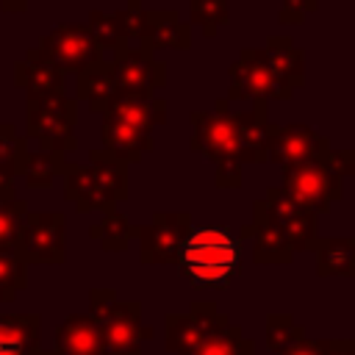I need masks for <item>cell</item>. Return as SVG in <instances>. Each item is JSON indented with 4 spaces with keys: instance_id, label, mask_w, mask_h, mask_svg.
<instances>
[{
    "instance_id": "cell-1",
    "label": "cell",
    "mask_w": 355,
    "mask_h": 355,
    "mask_svg": "<svg viewBox=\"0 0 355 355\" xmlns=\"http://www.w3.org/2000/svg\"><path fill=\"white\" fill-rule=\"evenodd\" d=\"M178 266L194 288L225 291L241 266V239L225 225L191 227L180 247Z\"/></svg>"
},
{
    "instance_id": "cell-2",
    "label": "cell",
    "mask_w": 355,
    "mask_h": 355,
    "mask_svg": "<svg viewBox=\"0 0 355 355\" xmlns=\"http://www.w3.org/2000/svg\"><path fill=\"white\" fill-rule=\"evenodd\" d=\"M89 316L97 322L105 355L133 352L141 347V341L155 336V330L141 322V302L139 300H116L114 288H92L89 291Z\"/></svg>"
},
{
    "instance_id": "cell-3",
    "label": "cell",
    "mask_w": 355,
    "mask_h": 355,
    "mask_svg": "<svg viewBox=\"0 0 355 355\" xmlns=\"http://www.w3.org/2000/svg\"><path fill=\"white\" fill-rule=\"evenodd\" d=\"M78 122V100L67 94H55L47 100H31L25 114V130L39 141L42 153H53L67 158L78 150V139L72 133Z\"/></svg>"
},
{
    "instance_id": "cell-4",
    "label": "cell",
    "mask_w": 355,
    "mask_h": 355,
    "mask_svg": "<svg viewBox=\"0 0 355 355\" xmlns=\"http://www.w3.org/2000/svg\"><path fill=\"white\" fill-rule=\"evenodd\" d=\"M280 172H283L280 191L311 214H327L330 205L344 197V180L333 175L327 166H322L316 158L294 166H283Z\"/></svg>"
},
{
    "instance_id": "cell-5",
    "label": "cell",
    "mask_w": 355,
    "mask_h": 355,
    "mask_svg": "<svg viewBox=\"0 0 355 355\" xmlns=\"http://www.w3.org/2000/svg\"><path fill=\"white\" fill-rule=\"evenodd\" d=\"M191 139L189 147L200 155H205L214 164L239 161V130H236V114L230 111V103L219 97L214 103V111H191Z\"/></svg>"
},
{
    "instance_id": "cell-6",
    "label": "cell",
    "mask_w": 355,
    "mask_h": 355,
    "mask_svg": "<svg viewBox=\"0 0 355 355\" xmlns=\"http://www.w3.org/2000/svg\"><path fill=\"white\" fill-rule=\"evenodd\" d=\"M64 227L67 216L61 211H28L14 241L22 263H64Z\"/></svg>"
},
{
    "instance_id": "cell-7",
    "label": "cell",
    "mask_w": 355,
    "mask_h": 355,
    "mask_svg": "<svg viewBox=\"0 0 355 355\" xmlns=\"http://www.w3.org/2000/svg\"><path fill=\"white\" fill-rule=\"evenodd\" d=\"M230 316L216 308L211 300H194L186 313H166L164 316V347L172 355H194L202 341L227 327Z\"/></svg>"
},
{
    "instance_id": "cell-8",
    "label": "cell",
    "mask_w": 355,
    "mask_h": 355,
    "mask_svg": "<svg viewBox=\"0 0 355 355\" xmlns=\"http://www.w3.org/2000/svg\"><path fill=\"white\" fill-rule=\"evenodd\" d=\"M189 211H158L147 225L136 227L139 236V261L141 263H178L180 247L191 233Z\"/></svg>"
},
{
    "instance_id": "cell-9",
    "label": "cell",
    "mask_w": 355,
    "mask_h": 355,
    "mask_svg": "<svg viewBox=\"0 0 355 355\" xmlns=\"http://www.w3.org/2000/svg\"><path fill=\"white\" fill-rule=\"evenodd\" d=\"M39 53L61 75H69V72L78 75L80 69L103 58V50L94 42L89 25H58L55 31L39 39Z\"/></svg>"
},
{
    "instance_id": "cell-10",
    "label": "cell",
    "mask_w": 355,
    "mask_h": 355,
    "mask_svg": "<svg viewBox=\"0 0 355 355\" xmlns=\"http://www.w3.org/2000/svg\"><path fill=\"white\" fill-rule=\"evenodd\" d=\"M230 75V92H227V103L230 100H291L294 92L280 86L275 80V75L269 72V67L263 64L261 53L255 47H244L239 53V61L230 64L227 69Z\"/></svg>"
},
{
    "instance_id": "cell-11",
    "label": "cell",
    "mask_w": 355,
    "mask_h": 355,
    "mask_svg": "<svg viewBox=\"0 0 355 355\" xmlns=\"http://www.w3.org/2000/svg\"><path fill=\"white\" fill-rule=\"evenodd\" d=\"M116 94L155 92L166 83V64L158 61L144 44H125L111 55Z\"/></svg>"
},
{
    "instance_id": "cell-12",
    "label": "cell",
    "mask_w": 355,
    "mask_h": 355,
    "mask_svg": "<svg viewBox=\"0 0 355 355\" xmlns=\"http://www.w3.org/2000/svg\"><path fill=\"white\" fill-rule=\"evenodd\" d=\"M263 211L269 214V219L275 222V227L283 233V239L288 241V247L294 252H311L319 241V227H316V214L305 211L302 205H297L294 200H288L280 186L266 189V197L261 200Z\"/></svg>"
},
{
    "instance_id": "cell-13",
    "label": "cell",
    "mask_w": 355,
    "mask_h": 355,
    "mask_svg": "<svg viewBox=\"0 0 355 355\" xmlns=\"http://www.w3.org/2000/svg\"><path fill=\"white\" fill-rule=\"evenodd\" d=\"M269 103L252 100L250 111L236 114V130H239V161L241 164H266L272 155V139H275V122H269Z\"/></svg>"
},
{
    "instance_id": "cell-14",
    "label": "cell",
    "mask_w": 355,
    "mask_h": 355,
    "mask_svg": "<svg viewBox=\"0 0 355 355\" xmlns=\"http://www.w3.org/2000/svg\"><path fill=\"white\" fill-rule=\"evenodd\" d=\"M103 119L125 122L136 130L153 133L155 125L166 122V100L155 92H139V94H114L111 103L103 111Z\"/></svg>"
},
{
    "instance_id": "cell-15",
    "label": "cell",
    "mask_w": 355,
    "mask_h": 355,
    "mask_svg": "<svg viewBox=\"0 0 355 355\" xmlns=\"http://www.w3.org/2000/svg\"><path fill=\"white\" fill-rule=\"evenodd\" d=\"M61 178H64V197L75 202L78 214H89V211L111 214L116 208L114 197L105 191V186L100 183V178L94 175V169L89 164L67 161Z\"/></svg>"
},
{
    "instance_id": "cell-16",
    "label": "cell",
    "mask_w": 355,
    "mask_h": 355,
    "mask_svg": "<svg viewBox=\"0 0 355 355\" xmlns=\"http://www.w3.org/2000/svg\"><path fill=\"white\" fill-rule=\"evenodd\" d=\"M239 239H252V261L255 263H291L294 250L283 239V233L275 227L269 214L263 211V202H252V222L239 230Z\"/></svg>"
},
{
    "instance_id": "cell-17",
    "label": "cell",
    "mask_w": 355,
    "mask_h": 355,
    "mask_svg": "<svg viewBox=\"0 0 355 355\" xmlns=\"http://www.w3.org/2000/svg\"><path fill=\"white\" fill-rule=\"evenodd\" d=\"M139 44H144L150 53L155 50H189L191 47V25L180 19L178 11L161 8V11H141V33Z\"/></svg>"
},
{
    "instance_id": "cell-18",
    "label": "cell",
    "mask_w": 355,
    "mask_h": 355,
    "mask_svg": "<svg viewBox=\"0 0 355 355\" xmlns=\"http://www.w3.org/2000/svg\"><path fill=\"white\" fill-rule=\"evenodd\" d=\"M14 83L25 89L28 103L64 94V75L39 53V47H31L25 58L14 64Z\"/></svg>"
},
{
    "instance_id": "cell-19",
    "label": "cell",
    "mask_w": 355,
    "mask_h": 355,
    "mask_svg": "<svg viewBox=\"0 0 355 355\" xmlns=\"http://www.w3.org/2000/svg\"><path fill=\"white\" fill-rule=\"evenodd\" d=\"M327 144L324 136H319L316 130H311L308 125H277L275 128V139H272V164L283 166H294L302 161L316 158V153Z\"/></svg>"
},
{
    "instance_id": "cell-20",
    "label": "cell",
    "mask_w": 355,
    "mask_h": 355,
    "mask_svg": "<svg viewBox=\"0 0 355 355\" xmlns=\"http://www.w3.org/2000/svg\"><path fill=\"white\" fill-rule=\"evenodd\" d=\"M258 53L280 86L294 92L305 83V53L294 44L291 36H269Z\"/></svg>"
},
{
    "instance_id": "cell-21",
    "label": "cell",
    "mask_w": 355,
    "mask_h": 355,
    "mask_svg": "<svg viewBox=\"0 0 355 355\" xmlns=\"http://www.w3.org/2000/svg\"><path fill=\"white\" fill-rule=\"evenodd\" d=\"M55 355H103L97 322L89 313H69L55 327Z\"/></svg>"
},
{
    "instance_id": "cell-22",
    "label": "cell",
    "mask_w": 355,
    "mask_h": 355,
    "mask_svg": "<svg viewBox=\"0 0 355 355\" xmlns=\"http://www.w3.org/2000/svg\"><path fill=\"white\" fill-rule=\"evenodd\" d=\"M103 150L111 153L114 158H119L122 164H139L144 153H150L155 147L153 133L136 130L125 122H114V119H103Z\"/></svg>"
},
{
    "instance_id": "cell-23",
    "label": "cell",
    "mask_w": 355,
    "mask_h": 355,
    "mask_svg": "<svg viewBox=\"0 0 355 355\" xmlns=\"http://www.w3.org/2000/svg\"><path fill=\"white\" fill-rule=\"evenodd\" d=\"M39 313H0V355H33L39 349Z\"/></svg>"
},
{
    "instance_id": "cell-24",
    "label": "cell",
    "mask_w": 355,
    "mask_h": 355,
    "mask_svg": "<svg viewBox=\"0 0 355 355\" xmlns=\"http://www.w3.org/2000/svg\"><path fill=\"white\" fill-rule=\"evenodd\" d=\"M114 94H116V83H114L111 61L100 58V61H94V64H89L86 69L78 72V92H75V97L89 103L92 111L103 114Z\"/></svg>"
},
{
    "instance_id": "cell-25",
    "label": "cell",
    "mask_w": 355,
    "mask_h": 355,
    "mask_svg": "<svg viewBox=\"0 0 355 355\" xmlns=\"http://www.w3.org/2000/svg\"><path fill=\"white\" fill-rule=\"evenodd\" d=\"M313 252H316L319 277H352L355 275V239L349 236L322 239L319 236Z\"/></svg>"
},
{
    "instance_id": "cell-26",
    "label": "cell",
    "mask_w": 355,
    "mask_h": 355,
    "mask_svg": "<svg viewBox=\"0 0 355 355\" xmlns=\"http://www.w3.org/2000/svg\"><path fill=\"white\" fill-rule=\"evenodd\" d=\"M89 166L94 169L105 191L114 197V202H122L128 197V164H122L105 150H89Z\"/></svg>"
},
{
    "instance_id": "cell-27",
    "label": "cell",
    "mask_w": 355,
    "mask_h": 355,
    "mask_svg": "<svg viewBox=\"0 0 355 355\" xmlns=\"http://www.w3.org/2000/svg\"><path fill=\"white\" fill-rule=\"evenodd\" d=\"M136 227L139 225H130L119 211H111L97 225L89 227V236L94 241H100V247L105 252H125L128 244H130V239L136 236Z\"/></svg>"
},
{
    "instance_id": "cell-28",
    "label": "cell",
    "mask_w": 355,
    "mask_h": 355,
    "mask_svg": "<svg viewBox=\"0 0 355 355\" xmlns=\"http://www.w3.org/2000/svg\"><path fill=\"white\" fill-rule=\"evenodd\" d=\"M64 166H67V158L39 150V153H28L25 155V164H22L19 175L25 178L28 189H50L53 180L64 175Z\"/></svg>"
},
{
    "instance_id": "cell-29",
    "label": "cell",
    "mask_w": 355,
    "mask_h": 355,
    "mask_svg": "<svg viewBox=\"0 0 355 355\" xmlns=\"http://www.w3.org/2000/svg\"><path fill=\"white\" fill-rule=\"evenodd\" d=\"M28 288V266L14 247L0 250V302H14L19 291Z\"/></svg>"
},
{
    "instance_id": "cell-30",
    "label": "cell",
    "mask_w": 355,
    "mask_h": 355,
    "mask_svg": "<svg viewBox=\"0 0 355 355\" xmlns=\"http://www.w3.org/2000/svg\"><path fill=\"white\" fill-rule=\"evenodd\" d=\"M194 355H255V344L250 338H244L241 327L227 324V327L211 333Z\"/></svg>"
},
{
    "instance_id": "cell-31",
    "label": "cell",
    "mask_w": 355,
    "mask_h": 355,
    "mask_svg": "<svg viewBox=\"0 0 355 355\" xmlns=\"http://www.w3.org/2000/svg\"><path fill=\"white\" fill-rule=\"evenodd\" d=\"M300 338H305V327L297 324L291 313H269L266 316V347L272 352L283 355Z\"/></svg>"
},
{
    "instance_id": "cell-32",
    "label": "cell",
    "mask_w": 355,
    "mask_h": 355,
    "mask_svg": "<svg viewBox=\"0 0 355 355\" xmlns=\"http://www.w3.org/2000/svg\"><path fill=\"white\" fill-rule=\"evenodd\" d=\"M189 14H191V22L200 25L202 36L208 39H214L219 28L230 22L227 0H189Z\"/></svg>"
},
{
    "instance_id": "cell-33",
    "label": "cell",
    "mask_w": 355,
    "mask_h": 355,
    "mask_svg": "<svg viewBox=\"0 0 355 355\" xmlns=\"http://www.w3.org/2000/svg\"><path fill=\"white\" fill-rule=\"evenodd\" d=\"M25 155H28V136H19L11 122H0V169L19 175Z\"/></svg>"
},
{
    "instance_id": "cell-34",
    "label": "cell",
    "mask_w": 355,
    "mask_h": 355,
    "mask_svg": "<svg viewBox=\"0 0 355 355\" xmlns=\"http://www.w3.org/2000/svg\"><path fill=\"white\" fill-rule=\"evenodd\" d=\"M86 25H89L94 42L100 44V50H111V55H114L116 50L125 47V39H122V33H119V28H116V22H114L111 14H105V11H92Z\"/></svg>"
},
{
    "instance_id": "cell-35",
    "label": "cell",
    "mask_w": 355,
    "mask_h": 355,
    "mask_svg": "<svg viewBox=\"0 0 355 355\" xmlns=\"http://www.w3.org/2000/svg\"><path fill=\"white\" fill-rule=\"evenodd\" d=\"M28 214V202L25 200H0V250L3 247H14L19 225Z\"/></svg>"
},
{
    "instance_id": "cell-36",
    "label": "cell",
    "mask_w": 355,
    "mask_h": 355,
    "mask_svg": "<svg viewBox=\"0 0 355 355\" xmlns=\"http://www.w3.org/2000/svg\"><path fill=\"white\" fill-rule=\"evenodd\" d=\"M316 161L322 166H327L333 175H338L341 180L349 178V175H355V153L352 150H333L330 141L316 153Z\"/></svg>"
},
{
    "instance_id": "cell-37",
    "label": "cell",
    "mask_w": 355,
    "mask_h": 355,
    "mask_svg": "<svg viewBox=\"0 0 355 355\" xmlns=\"http://www.w3.org/2000/svg\"><path fill=\"white\" fill-rule=\"evenodd\" d=\"M141 11L144 8H122V11H114V22L125 39V44H139V33H141Z\"/></svg>"
},
{
    "instance_id": "cell-38",
    "label": "cell",
    "mask_w": 355,
    "mask_h": 355,
    "mask_svg": "<svg viewBox=\"0 0 355 355\" xmlns=\"http://www.w3.org/2000/svg\"><path fill=\"white\" fill-rule=\"evenodd\" d=\"M319 0H283V8H280V22L286 25H302L305 17L311 11H316Z\"/></svg>"
},
{
    "instance_id": "cell-39",
    "label": "cell",
    "mask_w": 355,
    "mask_h": 355,
    "mask_svg": "<svg viewBox=\"0 0 355 355\" xmlns=\"http://www.w3.org/2000/svg\"><path fill=\"white\" fill-rule=\"evenodd\" d=\"M241 161H225V164H216V178L214 183L219 189H239L241 186Z\"/></svg>"
},
{
    "instance_id": "cell-40",
    "label": "cell",
    "mask_w": 355,
    "mask_h": 355,
    "mask_svg": "<svg viewBox=\"0 0 355 355\" xmlns=\"http://www.w3.org/2000/svg\"><path fill=\"white\" fill-rule=\"evenodd\" d=\"M324 347H327V338H300L294 347H288L283 355H324Z\"/></svg>"
},
{
    "instance_id": "cell-41",
    "label": "cell",
    "mask_w": 355,
    "mask_h": 355,
    "mask_svg": "<svg viewBox=\"0 0 355 355\" xmlns=\"http://www.w3.org/2000/svg\"><path fill=\"white\" fill-rule=\"evenodd\" d=\"M324 355H355V341L349 338H338V341H327Z\"/></svg>"
},
{
    "instance_id": "cell-42",
    "label": "cell",
    "mask_w": 355,
    "mask_h": 355,
    "mask_svg": "<svg viewBox=\"0 0 355 355\" xmlns=\"http://www.w3.org/2000/svg\"><path fill=\"white\" fill-rule=\"evenodd\" d=\"M14 178L8 169H0V200H14Z\"/></svg>"
},
{
    "instance_id": "cell-43",
    "label": "cell",
    "mask_w": 355,
    "mask_h": 355,
    "mask_svg": "<svg viewBox=\"0 0 355 355\" xmlns=\"http://www.w3.org/2000/svg\"><path fill=\"white\" fill-rule=\"evenodd\" d=\"M31 6V0H0V8L6 14H17V11H25Z\"/></svg>"
},
{
    "instance_id": "cell-44",
    "label": "cell",
    "mask_w": 355,
    "mask_h": 355,
    "mask_svg": "<svg viewBox=\"0 0 355 355\" xmlns=\"http://www.w3.org/2000/svg\"><path fill=\"white\" fill-rule=\"evenodd\" d=\"M33 355H55V352H53V349H42V347H39Z\"/></svg>"
},
{
    "instance_id": "cell-45",
    "label": "cell",
    "mask_w": 355,
    "mask_h": 355,
    "mask_svg": "<svg viewBox=\"0 0 355 355\" xmlns=\"http://www.w3.org/2000/svg\"><path fill=\"white\" fill-rule=\"evenodd\" d=\"M128 8H141V0H128Z\"/></svg>"
},
{
    "instance_id": "cell-46",
    "label": "cell",
    "mask_w": 355,
    "mask_h": 355,
    "mask_svg": "<svg viewBox=\"0 0 355 355\" xmlns=\"http://www.w3.org/2000/svg\"><path fill=\"white\" fill-rule=\"evenodd\" d=\"M105 355V352H103ZM122 355H141V349H133V352H122Z\"/></svg>"
}]
</instances>
